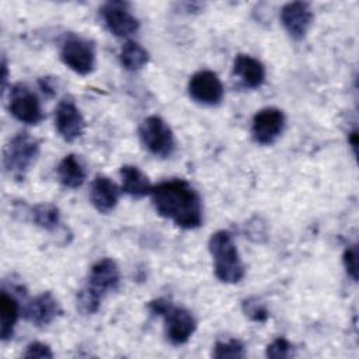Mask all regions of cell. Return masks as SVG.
Returning a JSON list of instances; mask_svg holds the SVG:
<instances>
[{"label":"cell","instance_id":"9","mask_svg":"<svg viewBox=\"0 0 359 359\" xmlns=\"http://www.w3.org/2000/svg\"><path fill=\"white\" fill-rule=\"evenodd\" d=\"M285 128V114L275 107H266L259 109L251 125V135L259 144L273 143Z\"/></svg>","mask_w":359,"mask_h":359},{"label":"cell","instance_id":"19","mask_svg":"<svg viewBox=\"0 0 359 359\" xmlns=\"http://www.w3.org/2000/svg\"><path fill=\"white\" fill-rule=\"evenodd\" d=\"M20 317V304L13 294L7 290L1 292L0 296V320H1V339L7 341L13 337L15 323Z\"/></svg>","mask_w":359,"mask_h":359},{"label":"cell","instance_id":"5","mask_svg":"<svg viewBox=\"0 0 359 359\" xmlns=\"http://www.w3.org/2000/svg\"><path fill=\"white\" fill-rule=\"evenodd\" d=\"M139 137L147 151L156 157L167 158L175 150V139L171 128L157 115H150L142 121Z\"/></svg>","mask_w":359,"mask_h":359},{"label":"cell","instance_id":"6","mask_svg":"<svg viewBox=\"0 0 359 359\" xmlns=\"http://www.w3.org/2000/svg\"><path fill=\"white\" fill-rule=\"evenodd\" d=\"M62 62L77 74H88L95 66L94 45L81 36L67 35L60 48Z\"/></svg>","mask_w":359,"mask_h":359},{"label":"cell","instance_id":"25","mask_svg":"<svg viewBox=\"0 0 359 359\" xmlns=\"http://www.w3.org/2000/svg\"><path fill=\"white\" fill-rule=\"evenodd\" d=\"M244 313L254 321H265L268 318V311L266 309L258 303V300L248 299L244 302Z\"/></svg>","mask_w":359,"mask_h":359},{"label":"cell","instance_id":"18","mask_svg":"<svg viewBox=\"0 0 359 359\" xmlns=\"http://www.w3.org/2000/svg\"><path fill=\"white\" fill-rule=\"evenodd\" d=\"M56 174L60 184L72 189L81 187L87 175L83 161L76 154L65 156L56 168Z\"/></svg>","mask_w":359,"mask_h":359},{"label":"cell","instance_id":"20","mask_svg":"<svg viewBox=\"0 0 359 359\" xmlns=\"http://www.w3.org/2000/svg\"><path fill=\"white\" fill-rule=\"evenodd\" d=\"M121 65L129 70L136 72L143 69L149 62V52L135 41H128L122 45L119 52Z\"/></svg>","mask_w":359,"mask_h":359},{"label":"cell","instance_id":"7","mask_svg":"<svg viewBox=\"0 0 359 359\" xmlns=\"http://www.w3.org/2000/svg\"><path fill=\"white\" fill-rule=\"evenodd\" d=\"M8 108L15 119L27 125H36L43 119L38 95L24 83H17L11 87Z\"/></svg>","mask_w":359,"mask_h":359},{"label":"cell","instance_id":"24","mask_svg":"<svg viewBox=\"0 0 359 359\" xmlns=\"http://www.w3.org/2000/svg\"><path fill=\"white\" fill-rule=\"evenodd\" d=\"M342 261H344L346 273L353 280H358V247H356V244H353L345 250Z\"/></svg>","mask_w":359,"mask_h":359},{"label":"cell","instance_id":"1","mask_svg":"<svg viewBox=\"0 0 359 359\" xmlns=\"http://www.w3.org/2000/svg\"><path fill=\"white\" fill-rule=\"evenodd\" d=\"M151 202L157 213L181 229L192 230L202 224V199L185 180L172 178L151 188Z\"/></svg>","mask_w":359,"mask_h":359},{"label":"cell","instance_id":"27","mask_svg":"<svg viewBox=\"0 0 359 359\" xmlns=\"http://www.w3.org/2000/svg\"><path fill=\"white\" fill-rule=\"evenodd\" d=\"M349 142H351V146H352V149H353V153H356V146H358V132L356 130H352L351 133H349Z\"/></svg>","mask_w":359,"mask_h":359},{"label":"cell","instance_id":"4","mask_svg":"<svg viewBox=\"0 0 359 359\" xmlns=\"http://www.w3.org/2000/svg\"><path fill=\"white\" fill-rule=\"evenodd\" d=\"M39 156V142L28 132H18L4 147V170L17 180L24 178Z\"/></svg>","mask_w":359,"mask_h":359},{"label":"cell","instance_id":"14","mask_svg":"<svg viewBox=\"0 0 359 359\" xmlns=\"http://www.w3.org/2000/svg\"><path fill=\"white\" fill-rule=\"evenodd\" d=\"M62 313L59 302L50 292H43L29 300L22 310L25 320L35 327L50 324Z\"/></svg>","mask_w":359,"mask_h":359},{"label":"cell","instance_id":"28","mask_svg":"<svg viewBox=\"0 0 359 359\" xmlns=\"http://www.w3.org/2000/svg\"><path fill=\"white\" fill-rule=\"evenodd\" d=\"M6 81H7V65H6V60L3 59V88L6 87Z\"/></svg>","mask_w":359,"mask_h":359},{"label":"cell","instance_id":"17","mask_svg":"<svg viewBox=\"0 0 359 359\" xmlns=\"http://www.w3.org/2000/svg\"><path fill=\"white\" fill-rule=\"evenodd\" d=\"M121 191L133 196V198H143L146 195H150L151 192V182L149 177L136 165H122L121 171Z\"/></svg>","mask_w":359,"mask_h":359},{"label":"cell","instance_id":"3","mask_svg":"<svg viewBox=\"0 0 359 359\" xmlns=\"http://www.w3.org/2000/svg\"><path fill=\"white\" fill-rule=\"evenodd\" d=\"M209 251L213 257L216 278L223 283H238L245 273L233 236L226 230L213 233L209 238Z\"/></svg>","mask_w":359,"mask_h":359},{"label":"cell","instance_id":"13","mask_svg":"<svg viewBox=\"0 0 359 359\" xmlns=\"http://www.w3.org/2000/svg\"><path fill=\"white\" fill-rule=\"evenodd\" d=\"M280 21L286 32L293 39H303L313 21L310 4L303 1H292L285 4L280 10Z\"/></svg>","mask_w":359,"mask_h":359},{"label":"cell","instance_id":"16","mask_svg":"<svg viewBox=\"0 0 359 359\" xmlns=\"http://www.w3.org/2000/svg\"><path fill=\"white\" fill-rule=\"evenodd\" d=\"M233 73L248 88H258L265 80L264 65L250 55H237L233 63Z\"/></svg>","mask_w":359,"mask_h":359},{"label":"cell","instance_id":"21","mask_svg":"<svg viewBox=\"0 0 359 359\" xmlns=\"http://www.w3.org/2000/svg\"><path fill=\"white\" fill-rule=\"evenodd\" d=\"M31 219L36 226L45 230H53L60 222V215L55 205L38 203L31 209Z\"/></svg>","mask_w":359,"mask_h":359},{"label":"cell","instance_id":"26","mask_svg":"<svg viewBox=\"0 0 359 359\" xmlns=\"http://www.w3.org/2000/svg\"><path fill=\"white\" fill-rule=\"evenodd\" d=\"M25 358H53L50 348L42 342H31L24 353Z\"/></svg>","mask_w":359,"mask_h":359},{"label":"cell","instance_id":"11","mask_svg":"<svg viewBox=\"0 0 359 359\" xmlns=\"http://www.w3.org/2000/svg\"><path fill=\"white\" fill-rule=\"evenodd\" d=\"M55 126L66 142H73L83 135L86 121L70 97H65L59 101L55 109Z\"/></svg>","mask_w":359,"mask_h":359},{"label":"cell","instance_id":"15","mask_svg":"<svg viewBox=\"0 0 359 359\" xmlns=\"http://www.w3.org/2000/svg\"><path fill=\"white\" fill-rule=\"evenodd\" d=\"M121 189L105 175H97L90 188V201L100 213H109L119 201Z\"/></svg>","mask_w":359,"mask_h":359},{"label":"cell","instance_id":"22","mask_svg":"<svg viewBox=\"0 0 359 359\" xmlns=\"http://www.w3.org/2000/svg\"><path fill=\"white\" fill-rule=\"evenodd\" d=\"M213 358L223 359V358H244L245 349L244 345L238 339H229V341H217L215 344Z\"/></svg>","mask_w":359,"mask_h":359},{"label":"cell","instance_id":"8","mask_svg":"<svg viewBox=\"0 0 359 359\" xmlns=\"http://www.w3.org/2000/svg\"><path fill=\"white\" fill-rule=\"evenodd\" d=\"M100 13L107 29L115 36L128 38L139 29V20L132 14L128 3L108 1Z\"/></svg>","mask_w":359,"mask_h":359},{"label":"cell","instance_id":"2","mask_svg":"<svg viewBox=\"0 0 359 359\" xmlns=\"http://www.w3.org/2000/svg\"><path fill=\"white\" fill-rule=\"evenodd\" d=\"M119 279V268L114 259H98L90 269L86 286L77 293L79 311H81L83 314L95 313L104 294L118 287Z\"/></svg>","mask_w":359,"mask_h":359},{"label":"cell","instance_id":"10","mask_svg":"<svg viewBox=\"0 0 359 359\" xmlns=\"http://www.w3.org/2000/svg\"><path fill=\"white\" fill-rule=\"evenodd\" d=\"M164 318V331L172 345L185 344L196 330V321L191 311L170 304L161 314Z\"/></svg>","mask_w":359,"mask_h":359},{"label":"cell","instance_id":"12","mask_svg":"<svg viewBox=\"0 0 359 359\" xmlns=\"http://www.w3.org/2000/svg\"><path fill=\"white\" fill-rule=\"evenodd\" d=\"M188 93L196 102L216 105L222 101L224 88L215 72L199 70L189 79Z\"/></svg>","mask_w":359,"mask_h":359},{"label":"cell","instance_id":"23","mask_svg":"<svg viewBox=\"0 0 359 359\" xmlns=\"http://www.w3.org/2000/svg\"><path fill=\"white\" fill-rule=\"evenodd\" d=\"M265 355L273 359L290 358L293 355V345L286 338H276L266 346Z\"/></svg>","mask_w":359,"mask_h":359}]
</instances>
